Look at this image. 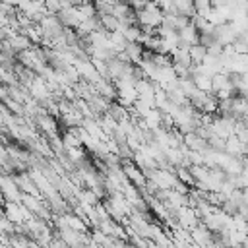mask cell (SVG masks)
Segmentation results:
<instances>
[{"instance_id":"7a4b0ae2","label":"cell","mask_w":248,"mask_h":248,"mask_svg":"<svg viewBox=\"0 0 248 248\" xmlns=\"http://www.w3.org/2000/svg\"><path fill=\"white\" fill-rule=\"evenodd\" d=\"M37 122H39V128L43 132H46V136H54L58 126H56V120L50 116V114H39L37 116Z\"/></svg>"},{"instance_id":"6da1fadb","label":"cell","mask_w":248,"mask_h":248,"mask_svg":"<svg viewBox=\"0 0 248 248\" xmlns=\"http://www.w3.org/2000/svg\"><path fill=\"white\" fill-rule=\"evenodd\" d=\"M124 52H126V56L130 58L132 64H136V66L141 64V60H143V45H140V43H128L126 48H124Z\"/></svg>"},{"instance_id":"30bf717a","label":"cell","mask_w":248,"mask_h":248,"mask_svg":"<svg viewBox=\"0 0 248 248\" xmlns=\"http://www.w3.org/2000/svg\"><path fill=\"white\" fill-rule=\"evenodd\" d=\"M240 180H242V190H244V188H248V170H242Z\"/></svg>"},{"instance_id":"277c9868","label":"cell","mask_w":248,"mask_h":248,"mask_svg":"<svg viewBox=\"0 0 248 248\" xmlns=\"http://www.w3.org/2000/svg\"><path fill=\"white\" fill-rule=\"evenodd\" d=\"M190 56H192V62L194 64H202L203 60H205V56H207V48L203 46V45H192L190 46Z\"/></svg>"},{"instance_id":"ba28073f","label":"cell","mask_w":248,"mask_h":248,"mask_svg":"<svg viewBox=\"0 0 248 248\" xmlns=\"http://www.w3.org/2000/svg\"><path fill=\"white\" fill-rule=\"evenodd\" d=\"M128 4H130V8L132 10H136V12H141V10H145V6L149 4V0H126Z\"/></svg>"},{"instance_id":"7c38bea8","label":"cell","mask_w":248,"mask_h":248,"mask_svg":"<svg viewBox=\"0 0 248 248\" xmlns=\"http://www.w3.org/2000/svg\"><path fill=\"white\" fill-rule=\"evenodd\" d=\"M174 2H178V0H174Z\"/></svg>"},{"instance_id":"8fae6325","label":"cell","mask_w":248,"mask_h":248,"mask_svg":"<svg viewBox=\"0 0 248 248\" xmlns=\"http://www.w3.org/2000/svg\"><path fill=\"white\" fill-rule=\"evenodd\" d=\"M101 2H107V4H112V6H114V4L120 2V0H101Z\"/></svg>"},{"instance_id":"52a82bcc","label":"cell","mask_w":248,"mask_h":248,"mask_svg":"<svg viewBox=\"0 0 248 248\" xmlns=\"http://www.w3.org/2000/svg\"><path fill=\"white\" fill-rule=\"evenodd\" d=\"M176 176H178V180L180 182H184V184H196V178L192 176V172H190V169H178L176 170Z\"/></svg>"},{"instance_id":"8992f818","label":"cell","mask_w":248,"mask_h":248,"mask_svg":"<svg viewBox=\"0 0 248 248\" xmlns=\"http://www.w3.org/2000/svg\"><path fill=\"white\" fill-rule=\"evenodd\" d=\"M66 217V229H72V231H78V232H85V225L81 223L79 217H74V215H64Z\"/></svg>"},{"instance_id":"9c48e42d","label":"cell","mask_w":248,"mask_h":248,"mask_svg":"<svg viewBox=\"0 0 248 248\" xmlns=\"http://www.w3.org/2000/svg\"><path fill=\"white\" fill-rule=\"evenodd\" d=\"M231 0H211V8H225L229 6Z\"/></svg>"},{"instance_id":"5b68a950","label":"cell","mask_w":248,"mask_h":248,"mask_svg":"<svg viewBox=\"0 0 248 248\" xmlns=\"http://www.w3.org/2000/svg\"><path fill=\"white\" fill-rule=\"evenodd\" d=\"M130 12H132V8H130V4H128V2H124V0H120V2H116V4L112 6V16H114V17H118V19L126 17Z\"/></svg>"},{"instance_id":"3957f363","label":"cell","mask_w":248,"mask_h":248,"mask_svg":"<svg viewBox=\"0 0 248 248\" xmlns=\"http://www.w3.org/2000/svg\"><path fill=\"white\" fill-rule=\"evenodd\" d=\"M174 6H176V12H178V16H186V17H194L198 12H196V4H194V0H178V2H174Z\"/></svg>"}]
</instances>
